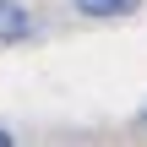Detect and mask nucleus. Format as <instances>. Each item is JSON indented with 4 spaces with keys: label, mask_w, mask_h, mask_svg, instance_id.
<instances>
[{
    "label": "nucleus",
    "mask_w": 147,
    "mask_h": 147,
    "mask_svg": "<svg viewBox=\"0 0 147 147\" xmlns=\"http://www.w3.org/2000/svg\"><path fill=\"white\" fill-rule=\"evenodd\" d=\"M142 125H147V115H142Z\"/></svg>",
    "instance_id": "nucleus-4"
},
{
    "label": "nucleus",
    "mask_w": 147,
    "mask_h": 147,
    "mask_svg": "<svg viewBox=\"0 0 147 147\" xmlns=\"http://www.w3.org/2000/svg\"><path fill=\"white\" fill-rule=\"evenodd\" d=\"M0 147H16V136H11V131H5V125H0Z\"/></svg>",
    "instance_id": "nucleus-3"
},
{
    "label": "nucleus",
    "mask_w": 147,
    "mask_h": 147,
    "mask_svg": "<svg viewBox=\"0 0 147 147\" xmlns=\"http://www.w3.org/2000/svg\"><path fill=\"white\" fill-rule=\"evenodd\" d=\"M82 16H93V22H115V16H131L142 0H71Z\"/></svg>",
    "instance_id": "nucleus-2"
},
{
    "label": "nucleus",
    "mask_w": 147,
    "mask_h": 147,
    "mask_svg": "<svg viewBox=\"0 0 147 147\" xmlns=\"http://www.w3.org/2000/svg\"><path fill=\"white\" fill-rule=\"evenodd\" d=\"M33 33V16L22 0H0V44H22Z\"/></svg>",
    "instance_id": "nucleus-1"
}]
</instances>
